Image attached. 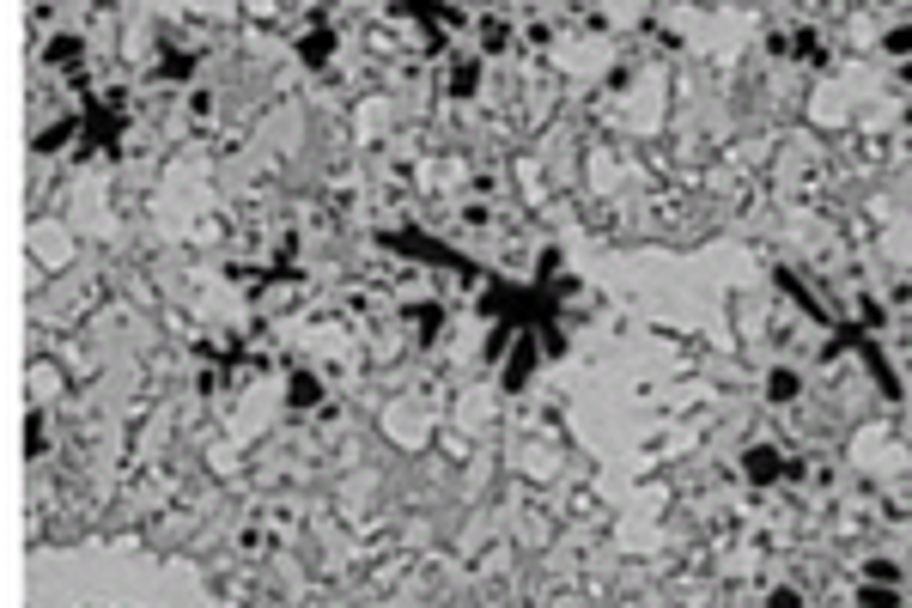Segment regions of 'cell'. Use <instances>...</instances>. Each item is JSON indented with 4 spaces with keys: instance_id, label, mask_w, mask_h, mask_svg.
Returning <instances> with one entry per match:
<instances>
[{
    "instance_id": "6da1fadb",
    "label": "cell",
    "mask_w": 912,
    "mask_h": 608,
    "mask_svg": "<svg viewBox=\"0 0 912 608\" xmlns=\"http://www.w3.org/2000/svg\"><path fill=\"white\" fill-rule=\"evenodd\" d=\"M536 365H542V341L529 335V329H517V341H511V353H505V390L517 396L529 377H536Z\"/></svg>"
},
{
    "instance_id": "7a4b0ae2",
    "label": "cell",
    "mask_w": 912,
    "mask_h": 608,
    "mask_svg": "<svg viewBox=\"0 0 912 608\" xmlns=\"http://www.w3.org/2000/svg\"><path fill=\"white\" fill-rule=\"evenodd\" d=\"M742 475H748L754 487H779V481H785V450H779V444H748V450H742Z\"/></svg>"
},
{
    "instance_id": "3957f363",
    "label": "cell",
    "mask_w": 912,
    "mask_h": 608,
    "mask_svg": "<svg viewBox=\"0 0 912 608\" xmlns=\"http://www.w3.org/2000/svg\"><path fill=\"white\" fill-rule=\"evenodd\" d=\"M444 92H450L456 104H469V98L481 92V55H456V61H450V80H444Z\"/></svg>"
},
{
    "instance_id": "277c9868",
    "label": "cell",
    "mask_w": 912,
    "mask_h": 608,
    "mask_svg": "<svg viewBox=\"0 0 912 608\" xmlns=\"http://www.w3.org/2000/svg\"><path fill=\"white\" fill-rule=\"evenodd\" d=\"M80 55H86V37H80V31H61V37H49V43H43V67H49V73L73 67ZM73 73H80V67H73Z\"/></svg>"
},
{
    "instance_id": "5b68a950",
    "label": "cell",
    "mask_w": 912,
    "mask_h": 608,
    "mask_svg": "<svg viewBox=\"0 0 912 608\" xmlns=\"http://www.w3.org/2000/svg\"><path fill=\"white\" fill-rule=\"evenodd\" d=\"M408 317H414V341H420V347H432V341L444 335V317H450V311H444L438 298H426V304H408Z\"/></svg>"
},
{
    "instance_id": "8992f818",
    "label": "cell",
    "mask_w": 912,
    "mask_h": 608,
    "mask_svg": "<svg viewBox=\"0 0 912 608\" xmlns=\"http://www.w3.org/2000/svg\"><path fill=\"white\" fill-rule=\"evenodd\" d=\"M475 31H481V55H505V49L517 43V31H511V19H505V13H481V19H475Z\"/></svg>"
},
{
    "instance_id": "52a82bcc",
    "label": "cell",
    "mask_w": 912,
    "mask_h": 608,
    "mask_svg": "<svg viewBox=\"0 0 912 608\" xmlns=\"http://www.w3.org/2000/svg\"><path fill=\"white\" fill-rule=\"evenodd\" d=\"M329 55H335V31H329V25L317 19L311 31H304V37H298V61H304V67H323Z\"/></svg>"
},
{
    "instance_id": "ba28073f",
    "label": "cell",
    "mask_w": 912,
    "mask_h": 608,
    "mask_svg": "<svg viewBox=\"0 0 912 608\" xmlns=\"http://www.w3.org/2000/svg\"><path fill=\"white\" fill-rule=\"evenodd\" d=\"M797 396H803V377H797L791 365H773V371H767V402H779V408H791Z\"/></svg>"
},
{
    "instance_id": "9c48e42d",
    "label": "cell",
    "mask_w": 912,
    "mask_h": 608,
    "mask_svg": "<svg viewBox=\"0 0 912 608\" xmlns=\"http://www.w3.org/2000/svg\"><path fill=\"white\" fill-rule=\"evenodd\" d=\"M791 61H803V67H821V61H827V49H821V31H815V25H791Z\"/></svg>"
},
{
    "instance_id": "30bf717a",
    "label": "cell",
    "mask_w": 912,
    "mask_h": 608,
    "mask_svg": "<svg viewBox=\"0 0 912 608\" xmlns=\"http://www.w3.org/2000/svg\"><path fill=\"white\" fill-rule=\"evenodd\" d=\"M73 134H86V122H80V116H61V122H49V128L37 134V152H61Z\"/></svg>"
},
{
    "instance_id": "8fae6325",
    "label": "cell",
    "mask_w": 912,
    "mask_h": 608,
    "mask_svg": "<svg viewBox=\"0 0 912 608\" xmlns=\"http://www.w3.org/2000/svg\"><path fill=\"white\" fill-rule=\"evenodd\" d=\"M852 317H858V323H852L858 335H864V329L876 335V329H888V304H882V298H858V304H852Z\"/></svg>"
},
{
    "instance_id": "7c38bea8",
    "label": "cell",
    "mask_w": 912,
    "mask_h": 608,
    "mask_svg": "<svg viewBox=\"0 0 912 608\" xmlns=\"http://www.w3.org/2000/svg\"><path fill=\"white\" fill-rule=\"evenodd\" d=\"M317 396H323V384H317V377H311V371H298V377H292V384H286V402H292L298 414H304V408H317Z\"/></svg>"
},
{
    "instance_id": "4fadbf2b",
    "label": "cell",
    "mask_w": 912,
    "mask_h": 608,
    "mask_svg": "<svg viewBox=\"0 0 912 608\" xmlns=\"http://www.w3.org/2000/svg\"><path fill=\"white\" fill-rule=\"evenodd\" d=\"M189 73H195V55H189V49H165V55H159V80L177 86V80H189Z\"/></svg>"
},
{
    "instance_id": "5bb4252c",
    "label": "cell",
    "mask_w": 912,
    "mask_h": 608,
    "mask_svg": "<svg viewBox=\"0 0 912 608\" xmlns=\"http://www.w3.org/2000/svg\"><path fill=\"white\" fill-rule=\"evenodd\" d=\"M858 608H900V584H858Z\"/></svg>"
},
{
    "instance_id": "9a60e30c",
    "label": "cell",
    "mask_w": 912,
    "mask_h": 608,
    "mask_svg": "<svg viewBox=\"0 0 912 608\" xmlns=\"http://www.w3.org/2000/svg\"><path fill=\"white\" fill-rule=\"evenodd\" d=\"M864 584H900V560H888V554L864 560Z\"/></svg>"
},
{
    "instance_id": "2e32d148",
    "label": "cell",
    "mask_w": 912,
    "mask_h": 608,
    "mask_svg": "<svg viewBox=\"0 0 912 608\" xmlns=\"http://www.w3.org/2000/svg\"><path fill=\"white\" fill-rule=\"evenodd\" d=\"M25 450H31V456H43V450H49V420H43V414H31V420H25Z\"/></svg>"
},
{
    "instance_id": "e0dca14e",
    "label": "cell",
    "mask_w": 912,
    "mask_h": 608,
    "mask_svg": "<svg viewBox=\"0 0 912 608\" xmlns=\"http://www.w3.org/2000/svg\"><path fill=\"white\" fill-rule=\"evenodd\" d=\"M882 49H888L894 61H912V25H894V31L882 37Z\"/></svg>"
},
{
    "instance_id": "ac0fdd59",
    "label": "cell",
    "mask_w": 912,
    "mask_h": 608,
    "mask_svg": "<svg viewBox=\"0 0 912 608\" xmlns=\"http://www.w3.org/2000/svg\"><path fill=\"white\" fill-rule=\"evenodd\" d=\"M493 219H499V213H493L487 201H469V207H463V225H469V232H487Z\"/></svg>"
},
{
    "instance_id": "d6986e66",
    "label": "cell",
    "mask_w": 912,
    "mask_h": 608,
    "mask_svg": "<svg viewBox=\"0 0 912 608\" xmlns=\"http://www.w3.org/2000/svg\"><path fill=\"white\" fill-rule=\"evenodd\" d=\"M767 608H803V590H797V584H773V590H767Z\"/></svg>"
},
{
    "instance_id": "ffe728a7",
    "label": "cell",
    "mask_w": 912,
    "mask_h": 608,
    "mask_svg": "<svg viewBox=\"0 0 912 608\" xmlns=\"http://www.w3.org/2000/svg\"><path fill=\"white\" fill-rule=\"evenodd\" d=\"M767 55H791V25H773V31H767Z\"/></svg>"
},
{
    "instance_id": "44dd1931",
    "label": "cell",
    "mask_w": 912,
    "mask_h": 608,
    "mask_svg": "<svg viewBox=\"0 0 912 608\" xmlns=\"http://www.w3.org/2000/svg\"><path fill=\"white\" fill-rule=\"evenodd\" d=\"M189 116L207 122V116H213V92H195V98H189Z\"/></svg>"
},
{
    "instance_id": "7402d4cb",
    "label": "cell",
    "mask_w": 912,
    "mask_h": 608,
    "mask_svg": "<svg viewBox=\"0 0 912 608\" xmlns=\"http://www.w3.org/2000/svg\"><path fill=\"white\" fill-rule=\"evenodd\" d=\"M894 80H900V86H912V61H900V67H894Z\"/></svg>"
},
{
    "instance_id": "603a6c76",
    "label": "cell",
    "mask_w": 912,
    "mask_h": 608,
    "mask_svg": "<svg viewBox=\"0 0 912 608\" xmlns=\"http://www.w3.org/2000/svg\"><path fill=\"white\" fill-rule=\"evenodd\" d=\"M906 122H912V110H906Z\"/></svg>"
}]
</instances>
